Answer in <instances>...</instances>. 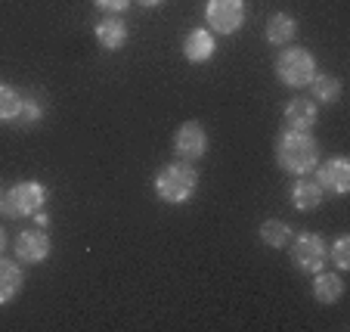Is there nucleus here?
<instances>
[{"label":"nucleus","instance_id":"nucleus-3","mask_svg":"<svg viewBox=\"0 0 350 332\" xmlns=\"http://www.w3.org/2000/svg\"><path fill=\"white\" fill-rule=\"evenodd\" d=\"M46 205V186L40 180H19L13 183L3 193L0 199V212L7 214L10 220H22V218H31L34 212Z\"/></svg>","mask_w":350,"mask_h":332},{"label":"nucleus","instance_id":"nucleus-13","mask_svg":"<svg viewBox=\"0 0 350 332\" xmlns=\"http://www.w3.org/2000/svg\"><path fill=\"white\" fill-rule=\"evenodd\" d=\"M313 298H317L319 305H338V301L344 298L341 273H329L325 267L313 273Z\"/></svg>","mask_w":350,"mask_h":332},{"label":"nucleus","instance_id":"nucleus-26","mask_svg":"<svg viewBox=\"0 0 350 332\" xmlns=\"http://www.w3.org/2000/svg\"><path fill=\"white\" fill-rule=\"evenodd\" d=\"M0 199H3V193H0Z\"/></svg>","mask_w":350,"mask_h":332},{"label":"nucleus","instance_id":"nucleus-20","mask_svg":"<svg viewBox=\"0 0 350 332\" xmlns=\"http://www.w3.org/2000/svg\"><path fill=\"white\" fill-rule=\"evenodd\" d=\"M329 258H332V264H335L341 273L350 270V236H338V240L332 242Z\"/></svg>","mask_w":350,"mask_h":332},{"label":"nucleus","instance_id":"nucleus-7","mask_svg":"<svg viewBox=\"0 0 350 332\" xmlns=\"http://www.w3.org/2000/svg\"><path fill=\"white\" fill-rule=\"evenodd\" d=\"M16 261L19 264H44L46 258H50V252H53V242H50V236H46V230H40V227H34V230H22L19 236H16Z\"/></svg>","mask_w":350,"mask_h":332},{"label":"nucleus","instance_id":"nucleus-15","mask_svg":"<svg viewBox=\"0 0 350 332\" xmlns=\"http://www.w3.org/2000/svg\"><path fill=\"white\" fill-rule=\"evenodd\" d=\"M25 286V273H22L19 261L0 258V305H10Z\"/></svg>","mask_w":350,"mask_h":332},{"label":"nucleus","instance_id":"nucleus-18","mask_svg":"<svg viewBox=\"0 0 350 332\" xmlns=\"http://www.w3.org/2000/svg\"><path fill=\"white\" fill-rule=\"evenodd\" d=\"M291 236H295L291 227L279 218H270L260 224V240H264V246H270V248H285L291 242Z\"/></svg>","mask_w":350,"mask_h":332},{"label":"nucleus","instance_id":"nucleus-25","mask_svg":"<svg viewBox=\"0 0 350 332\" xmlns=\"http://www.w3.org/2000/svg\"><path fill=\"white\" fill-rule=\"evenodd\" d=\"M3 248H7V233H3V227H0V255H3Z\"/></svg>","mask_w":350,"mask_h":332},{"label":"nucleus","instance_id":"nucleus-2","mask_svg":"<svg viewBox=\"0 0 350 332\" xmlns=\"http://www.w3.org/2000/svg\"><path fill=\"white\" fill-rule=\"evenodd\" d=\"M198 190V171L192 168V162H171V165L159 168L155 174V196L167 205H183L196 196Z\"/></svg>","mask_w":350,"mask_h":332},{"label":"nucleus","instance_id":"nucleus-17","mask_svg":"<svg viewBox=\"0 0 350 332\" xmlns=\"http://www.w3.org/2000/svg\"><path fill=\"white\" fill-rule=\"evenodd\" d=\"M310 93H313V100H319V103H325V106H332V103H338L341 100V81L335 78V75H313V81L310 84Z\"/></svg>","mask_w":350,"mask_h":332},{"label":"nucleus","instance_id":"nucleus-10","mask_svg":"<svg viewBox=\"0 0 350 332\" xmlns=\"http://www.w3.org/2000/svg\"><path fill=\"white\" fill-rule=\"evenodd\" d=\"M93 38H96V44L103 47V50L115 53V50H121V47L127 44L131 31H127L124 19H118V16H103V19L93 25Z\"/></svg>","mask_w":350,"mask_h":332},{"label":"nucleus","instance_id":"nucleus-1","mask_svg":"<svg viewBox=\"0 0 350 332\" xmlns=\"http://www.w3.org/2000/svg\"><path fill=\"white\" fill-rule=\"evenodd\" d=\"M276 162L285 174L304 177L319 165V143L310 131H291L285 127L276 137Z\"/></svg>","mask_w":350,"mask_h":332},{"label":"nucleus","instance_id":"nucleus-6","mask_svg":"<svg viewBox=\"0 0 350 332\" xmlns=\"http://www.w3.org/2000/svg\"><path fill=\"white\" fill-rule=\"evenodd\" d=\"M205 25L214 34H236L245 25V0H208Z\"/></svg>","mask_w":350,"mask_h":332},{"label":"nucleus","instance_id":"nucleus-4","mask_svg":"<svg viewBox=\"0 0 350 332\" xmlns=\"http://www.w3.org/2000/svg\"><path fill=\"white\" fill-rule=\"evenodd\" d=\"M313 75H317V60H313L310 50H304V47H285V50H279L276 78L285 87L301 90V87H307L313 81Z\"/></svg>","mask_w":350,"mask_h":332},{"label":"nucleus","instance_id":"nucleus-16","mask_svg":"<svg viewBox=\"0 0 350 332\" xmlns=\"http://www.w3.org/2000/svg\"><path fill=\"white\" fill-rule=\"evenodd\" d=\"M295 34H297V22H295V16H288V13L270 16V22H267V28H264L267 44H273V47H288Z\"/></svg>","mask_w":350,"mask_h":332},{"label":"nucleus","instance_id":"nucleus-19","mask_svg":"<svg viewBox=\"0 0 350 332\" xmlns=\"http://www.w3.org/2000/svg\"><path fill=\"white\" fill-rule=\"evenodd\" d=\"M22 103H25V97H22L13 84H3V81H0V121H16L19 118Z\"/></svg>","mask_w":350,"mask_h":332},{"label":"nucleus","instance_id":"nucleus-11","mask_svg":"<svg viewBox=\"0 0 350 332\" xmlns=\"http://www.w3.org/2000/svg\"><path fill=\"white\" fill-rule=\"evenodd\" d=\"M214 53H217V40H214V31H208V28H192L183 38V56L196 66L208 62Z\"/></svg>","mask_w":350,"mask_h":332},{"label":"nucleus","instance_id":"nucleus-14","mask_svg":"<svg viewBox=\"0 0 350 332\" xmlns=\"http://www.w3.org/2000/svg\"><path fill=\"white\" fill-rule=\"evenodd\" d=\"M323 199H325V190L310 177H297L295 186H291V205L297 212H313V208L323 205Z\"/></svg>","mask_w":350,"mask_h":332},{"label":"nucleus","instance_id":"nucleus-21","mask_svg":"<svg viewBox=\"0 0 350 332\" xmlns=\"http://www.w3.org/2000/svg\"><path fill=\"white\" fill-rule=\"evenodd\" d=\"M19 118L25 121V125H38V121L44 118V106H40L34 97H28V100L22 103V115H19Z\"/></svg>","mask_w":350,"mask_h":332},{"label":"nucleus","instance_id":"nucleus-22","mask_svg":"<svg viewBox=\"0 0 350 332\" xmlns=\"http://www.w3.org/2000/svg\"><path fill=\"white\" fill-rule=\"evenodd\" d=\"M99 10H106V13H112V16H118V13H124L127 7H131V0H93Z\"/></svg>","mask_w":350,"mask_h":332},{"label":"nucleus","instance_id":"nucleus-5","mask_svg":"<svg viewBox=\"0 0 350 332\" xmlns=\"http://www.w3.org/2000/svg\"><path fill=\"white\" fill-rule=\"evenodd\" d=\"M285 248L291 255V264L301 273L323 270L325 258H329V246H325V240L319 233H297V236H291V242Z\"/></svg>","mask_w":350,"mask_h":332},{"label":"nucleus","instance_id":"nucleus-9","mask_svg":"<svg viewBox=\"0 0 350 332\" xmlns=\"http://www.w3.org/2000/svg\"><path fill=\"white\" fill-rule=\"evenodd\" d=\"M317 183L323 186L325 193L344 196L350 190V162L344 155H332L323 165L317 168Z\"/></svg>","mask_w":350,"mask_h":332},{"label":"nucleus","instance_id":"nucleus-12","mask_svg":"<svg viewBox=\"0 0 350 332\" xmlns=\"http://www.w3.org/2000/svg\"><path fill=\"white\" fill-rule=\"evenodd\" d=\"M285 127H291V131H313V125H317L319 118V109L313 100H304V97H295V100L285 106Z\"/></svg>","mask_w":350,"mask_h":332},{"label":"nucleus","instance_id":"nucleus-8","mask_svg":"<svg viewBox=\"0 0 350 332\" xmlns=\"http://www.w3.org/2000/svg\"><path fill=\"white\" fill-rule=\"evenodd\" d=\"M174 149L183 162H196L208 153V133L205 127L198 125V121H186V125L177 127L174 133Z\"/></svg>","mask_w":350,"mask_h":332},{"label":"nucleus","instance_id":"nucleus-24","mask_svg":"<svg viewBox=\"0 0 350 332\" xmlns=\"http://www.w3.org/2000/svg\"><path fill=\"white\" fill-rule=\"evenodd\" d=\"M139 7H146V10H152V7H161V3H165V0H137Z\"/></svg>","mask_w":350,"mask_h":332},{"label":"nucleus","instance_id":"nucleus-23","mask_svg":"<svg viewBox=\"0 0 350 332\" xmlns=\"http://www.w3.org/2000/svg\"><path fill=\"white\" fill-rule=\"evenodd\" d=\"M31 218H34V224H38L40 230H46V224H50V218H46V214H44V208H40V212H34Z\"/></svg>","mask_w":350,"mask_h":332}]
</instances>
